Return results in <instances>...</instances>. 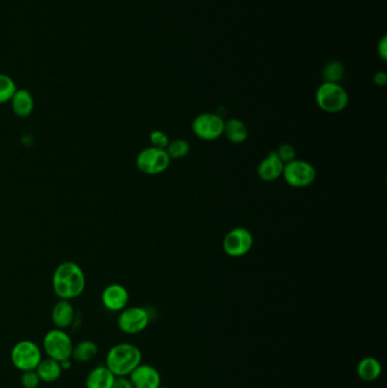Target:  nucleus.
<instances>
[{
    "instance_id": "obj_4",
    "label": "nucleus",
    "mask_w": 387,
    "mask_h": 388,
    "mask_svg": "<svg viewBox=\"0 0 387 388\" xmlns=\"http://www.w3.org/2000/svg\"><path fill=\"white\" fill-rule=\"evenodd\" d=\"M44 350L47 353L48 358L62 362L67 359H72L73 341L71 336L65 332V329H51L46 334L42 341Z\"/></svg>"
},
{
    "instance_id": "obj_20",
    "label": "nucleus",
    "mask_w": 387,
    "mask_h": 388,
    "mask_svg": "<svg viewBox=\"0 0 387 388\" xmlns=\"http://www.w3.org/2000/svg\"><path fill=\"white\" fill-rule=\"evenodd\" d=\"M98 347L93 341H81L75 344L72 351V359L80 363H88L97 356Z\"/></svg>"
},
{
    "instance_id": "obj_19",
    "label": "nucleus",
    "mask_w": 387,
    "mask_h": 388,
    "mask_svg": "<svg viewBox=\"0 0 387 388\" xmlns=\"http://www.w3.org/2000/svg\"><path fill=\"white\" fill-rule=\"evenodd\" d=\"M39 378L44 382H55L62 376L60 363L53 359H42L36 369Z\"/></svg>"
},
{
    "instance_id": "obj_3",
    "label": "nucleus",
    "mask_w": 387,
    "mask_h": 388,
    "mask_svg": "<svg viewBox=\"0 0 387 388\" xmlns=\"http://www.w3.org/2000/svg\"><path fill=\"white\" fill-rule=\"evenodd\" d=\"M316 102L325 113H341L349 104V95L340 83L322 82L316 91Z\"/></svg>"
},
{
    "instance_id": "obj_23",
    "label": "nucleus",
    "mask_w": 387,
    "mask_h": 388,
    "mask_svg": "<svg viewBox=\"0 0 387 388\" xmlns=\"http://www.w3.org/2000/svg\"><path fill=\"white\" fill-rule=\"evenodd\" d=\"M16 90L18 86L12 77L6 74H0V105L6 104L12 100Z\"/></svg>"
},
{
    "instance_id": "obj_21",
    "label": "nucleus",
    "mask_w": 387,
    "mask_h": 388,
    "mask_svg": "<svg viewBox=\"0 0 387 388\" xmlns=\"http://www.w3.org/2000/svg\"><path fill=\"white\" fill-rule=\"evenodd\" d=\"M344 76V66L342 62L337 60H332L327 62L325 67L322 69V79L324 82H331V83H340Z\"/></svg>"
},
{
    "instance_id": "obj_12",
    "label": "nucleus",
    "mask_w": 387,
    "mask_h": 388,
    "mask_svg": "<svg viewBox=\"0 0 387 388\" xmlns=\"http://www.w3.org/2000/svg\"><path fill=\"white\" fill-rule=\"evenodd\" d=\"M131 382L133 384L134 388H158L162 382V376L156 368L150 365H141L131 373Z\"/></svg>"
},
{
    "instance_id": "obj_26",
    "label": "nucleus",
    "mask_w": 387,
    "mask_h": 388,
    "mask_svg": "<svg viewBox=\"0 0 387 388\" xmlns=\"http://www.w3.org/2000/svg\"><path fill=\"white\" fill-rule=\"evenodd\" d=\"M21 382L24 388H38L41 380L36 370H29L22 373Z\"/></svg>"
},
{
    "instance_id": "obj_30",
    "label": "nucleus",
    "mask_w": 387,
    "mask_h": 388,
    "mask_svg": "<svg viewBox=\"0 0 387 388\" xmlns=\"http://www.w3.org/2000/svg\"><path fill=\"white\" fill-rule=\"evenodd\" d=\"M60 367H62L63 371L70 370L72 367L71 359H67V360H64V361L60 362Z\"/></svg>"
},
{
    "instance_id": "obj_5",
    "label": "nucleus",
    "mask_w": 387,
    "mask_h": 388,
    "mask_svg": "<svg viewBox=\"0 0 387 388\" xmlns=\"http://www.w3.org/2000/svg\"><path fill=\"white\" fill-rule=\"evenodd\" d=\"M171 158L164 149L148 147L136 156V168L145 175H158L167 170Z\"/></svg>"
},
{
    "instance_id": "obj_2",
    "label": "nucleus",
    "mask_w": 387,
    "mask_h": 388,
    "mask_svg": "<svg viewBox=\"0 0 387 388\" xmlns=\"http://www.w3.org/2000/svg\"><path fill=\"white\" fill-rule=\"evenodd\" d=\"M142 363V352L131 343L116 344L107 352L106 367L116 377H129Z\"/></svg>"
},
{
    "instance_id": "obj_27",
    "label": "nucleus",
    "mask_w": 387,
    "mask_h": 388,
    "mask_svg": "<svg viewBox=\"0 0 387 388\" xmlns=\"http://www.w3.org/2000/svg\"><path fill=\"white\" fill-rule=\"evenodd\" d=\"M377 53H379V57L381 58L383 62H386L387 60V36H381V40L379 41V45H377Z\"/></svg>"
},
{
    "instance_id": "obj_1",
    "label": "nucleus",
    "mask_w": 387,
    "mask_h": 388,
    "mask_svg": "<svg viewBox=\"0 0 387 388\" xmlns=\"http://www.w3.org/2000/svg\"><path fill=\"white\" fill-rule=\"evenodd\" d=\"M84 272L77 262L64 261L58 265L53 275V292L60 300L77 299L86 290Z\"/></svg>"
},
{
    "instance_id": "obj_22",
    "label": "nucleus",
    "mask_w": 387,
    "mask_h": 388,
    "mask_svg": "<svg viewBox=\"0 0 387 388\" xmlns=\"http://www.w3.org/2000/svg\"><path fill=\"white\" fill-rule=\"evenodd\" d=\"M190 150H191L190 143L183 139L173 140L166 148V152L169 154V158L175 160L183 159L190 154Z\"/></svg>"
},
{
    "instance_id": "obj_16",
    "label": "nucleus",
    "mask_w": 387,
    "mask_h": 388,
    "mask_svg": "<svg viewBox=\"0 0 387 388\" xmlns=\"http://www.w3.org/2000/svg\"><path fill=\"white\" fill-rule=\"evenodd\" d=\"M12 109L18 117L25 119L33 113L34 109V99L31 92L27 89L16 90L15 95H13Z\"/></svg>"
},
{
    "instance_id": "obj_7",
    "label": "nucleus",
    "mask_w": 387,
    "mask_h": 388,
    "mask_svg": "<svg viewBox=\"0 0 387 388\" xmlns=\"http://www.w3.org/2000/svg\"><path fill=\"white\" fill-rule=\"evenodd\" d=\"M282 178L290 187L305 189L316 181L317 170L310 163L294 159L291 163H285Z\"/></svg>"
},
{
    "instance_id": "obj_25",
    "label": "nucleus",
    "mask_w": 387,
    "mask_h": 388,
    "mask_svg": "<svg viewBox=\"0 0 387 388\" xmlns=\"http://www.w3.org/2000/svg\"><path fill=\"white\" fill-rule=\"evenodd\" d=\"M149 138H150L151 147L164 149V150H166V148L169 147V142H171L169 138L167 137V134L164 133L163 131H152Z\"/></svg>"
},
{
    "instance_id": "obj_14",
    "label": "nucleus",
    "mask_w": 387,
    "mask_h": 388,
    "mask_svg": "<svg viewBox=\"0 0 387 388\" xmlns=\"http://www.w3.org/2000/svg\"><path fill=\"white\" fill-rule=\"evenodd\" d=\"M51 320L56 328L71 327L75 320L74 307L67 300H60L51 310Z\"/></svg>"
},
{
    "instance_id": "obj_29",
    "label": "nucleus",
    "mask_w": 387,
    "mask_h": 388,
    "mask_svg": "<svg viewBox=\"0 0 387 388\" xmlns=\"http://www.w3.org/2000/svg\"><path fill=\"white\" fill-rule=\"evenodd\" d=\"M374 83L377 86H384L387 83V74L385 72H377L374 75Z\"/></svg>"
},
{
    "instance_id": "obj_28",
    "label": "nucleus",
    "mask_w": 387,
    "mask_h": 388,
    "mask_svg": "<svg viewBox=\"0 0 387 388\" xmlns=\"http://www.w3.org/2000/svg\"><path fill=\"white\" fill-rule=\"evenodd\" d=\"M112 388H134V386L132 382H131L130 378H127V377H116Z\"/></svg>"
},
{
    "instance_id": "obj_10",
    "label": "nucleus",
    "mask_w": 387,
    "mask_h": 388,
    "mask_svg": "<svg viewBox=\"0 0 387 388\" xmlns=\"http://www.w3.org/2000/svg\"><path fill=\"white\" fill-rule=\"evenodd\" d=\"M150 323V314L141 307H129L122 310L117 319V326L129 335L143 332Z\"/></svg>"
},
{
    "instance_id": "obj_9",
    "label": "nucleus",
    "mask_w": 387,
    "mask_h": 388,
    "mask_svg": "<svg viewBox=\"0 0 387 388\" xmlns=\"http://www.w3.org/2000/svg\"><path fill=\"white\" fill-rule=\"evenodd\" d=\"M254 242L251 232L244 227H235L225 235L223 249L232 258H240L251 251Z\"/></svg>"
},
{
    "instance_id": "obj_24",
    "label": "nucleus",
    "mask_w": 387,
    "mask_h": 388,
    "mask_svg": "<svg viewBox=\"0 0 387 388\" xmlns=\"http://www.w3.org/2000/svg\"><path fill=\"white\" fill-rule=\"evenodd\" d=\"M275 152L278 158L283 161L284 165L296 159V148L290 143H284V145H280Z\"/></svg>"
},
{
    "instance_id": "obj_31",
    "label": "nucleus",
    "mask_w": 387,
    "mask_h": 388,
    "mask_svg": "<svg viewBox=\"0 0 387 388\" xmlns=\"http://www.w3.org/2000/svg\"><path fill=\"white\" fill-rule=\"evenodd\" d=\"M158 388H169V387H165V386H159Z\"/></svg>"
},
{
    "instance_id": "obj_11",
    "label": "nucleus",
    "mask_w": 387,
    "mask_h": 388,
    "mask_svg": "<svg viewBox=\"0 0 387 388\" xmlns=\"http://www.w3.org/2000/svg\"><path fill=\"white\" fill-rule=\"evenodd\" d=\"M101 301L107 310L112 312H121L124 310L130 301L129 290L121 284H110L101 294Z\"/></svg>"
},
{
    "instance_id": "obj_13",
    "label": "nucleus",
    "mask_w": 387,
    "mask_h": 388,
    "mask_svg": "<svg viewBox=\"0 0 387 388\" xmlns=\"http://www.w3.org/2000/svg\"><path fill=\"white\" fill-rule=\"evenodd\" d=\"M283 161L278 158L275 152H269L258 165V176L263 182H274L283 176Z\"/></svg>"
},
{
    "instance_id": "obj_17",
    "label": "nucleus",
    "mask_w": 387,
    "mask_h": 388,
    "mask_svg": "<svg viewBox=\"0 0 387 388\" xmlns=\"http://www.w3.org/2000/svg\"><path fill=\"white\" fill-rule=\"evenodd\" d=\"M381 362L372 356L361 359L357 366L358 377L366 382H376L381 377Z\"/></svg>"
},
{
    "instance_id": "obj_8",
    "label": "nucleus",
    "mask_w": 387,
    "mask_h": 388,
    "mask_svg": "<svg viewBox=\"0 0 387 388\" xmlns=\"http://www.w3.org/2000/svg\"><path fill=\"white\" fill-rule=\"evenodd\" d=\"M225 121L213 113L197 116L192 122V132L195 137L204 141H215L224 135Z\"/></svg>"
},
{
    "instance_id": "obj_6",
    "label": "nucleus",
    "mask_w": 387,
    "mask_h": 388,
    "mask_svg": "<svg viewBox=\"0 0 387 388\" xmlns=\"http://www.w3.org/2000/svg\"><path fill=\"white\" fill-rule=\"evenodd\" d=\"M11 360L16 369L22 371L36 370L42 360V352L38 344L24 340L13 347Z\"/></svg>"
},
{
    "instance_id": "obj_18",
    "label": "nucleus",
    "mask_w": 387,
    "mask_h": 388,
    "mask_svg": "<svg viewBox=\"0 0 387 388\" xmlns=\"http://www.w3.org/2000/svg\"><path fill=\"white\" fill-rule=\"evenodd\" d=\"M224 135L234 145L246 142L249 137V131L246 123L239 119H228L225 122Z\"/></svg>"
},
{
    "instance_id": "obj_15",
    "label": "nucleus",
    "mask_w": 387,
    "mask_h": 388,
    "mask_svg": "<svg viewBox=\"0 0 387 388\" xmlns=\"http://www.w3.org/2000/svg\"><path fill=\"white\" fill-rule=\"evenodd\" d=\"M116 376L104 366H98L86 376V388H112Z\"/></svg>"
}]
</instances>
